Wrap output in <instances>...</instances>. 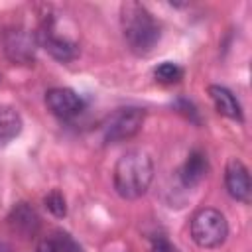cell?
Wrapping results in <instances>:
<instances>
[{
  "instance_id": "obj_1",
  "label": "cell",
  "mask_w": 252,
  "mask_h": 252,
  "mask_svg": "<svg viewBox=\"0 0 252 252\" xmlns=\"http://www.w3.org/2000/svg\"><path fill=\"white\" fill-rule=\"evenodd\" d=\"M122 35L136 55H150L161 37V28L152 12L140 2H124L120 6Z\"/></svg>"
},
{
  "instance_id": "obj_2",
  "label": "cell",
  "mask_w": 252,
  "mask_h": 252,
  "mask_svg": "<svg viewBox=\"0 0 252 252\" xmlns=\"http://www.w3.org/2000/svg\"><path fill=\"white\" fill-rule=\"evenodd\" d=\"M152 179L154 161L142 150H130L124 156H120L112 171L114 189L126 201H134L146 195V191L152 185Z\"/></svg>"
},
{
  "instance_id": "obj_3",
  "label": "cell",
  "mask_w": 252,
  "mask_h": 252,
  "mask_svg": "<svg viewBox=\"0 0 252 252\" xmlns=\"http://www.w3.org/2000/svg\"><path fill=\"white\" fill-rule=\"evenodd\" d=\"M189 230L199 248H219L228 236V222L220 211L205 207L191 217Z\"/></svg>"
},
{
  "instance_id": "obj_4",
  "label": "cell",
  "mask_w": 252,
  "mask_h": 252,
  "mask_svg": "<svg viewBox=\"0 0 252 252\" xmlns=\"http://www.w3.org/2000/svg\"><path fill=\"white\" fill-rule=\"evenodd\" d=\"M37 43L41 47H45L51 57H55L57 61H73L77 55H79V47L77 43L67 37V35H61L57 32V18L55 14L45 8V14H41V22H39V32H37Z\"/></svg>"
},
{
  "instance_id": "obj_5",
  "label": "cell",
  "mask_w": 252,
  "mask_h": 252,
  "mask_svg": "<svg viewBox=\"0 0 252 252\" xmlns=\"http://www.w3.org/2000/svg\"><path fill=\"white\" fill-rule=\"evenodd\" d=\"M144 118H146L144 108H138V106L118 108L104 124V142L116 144V142L130 140L132 136H136L140 132Z\"/></svg>"
},
{
  "instance_id": "obj_6",
  "label": "cell",
  "mask_w": 252,
  "mask_h": 252,
  "mask_svg": "<svg viewBox=\"0 0 252 252\" xmlns=\"http://www.w3.org/2000/svg\"><path fill=\"white\" fill-rule=\"evenodd\" d=\"M37 45V37L24 28H10L2 33V49L14 63L30 65L35 59Z\"/></svg>"
},
{
  "instance_id": "obj_7",
  "label": "cell",
  "mask_w": 252,
  "mask_h": 252,
  "mask_svg": "<svg viewBox=\"0 0 252 252\" xmlns=\"http://www.w3.org/2000/svg\"><path fill=\"white\" fill-rule=\"evenodd\" d=\"M45 104L61 120H71L79 116L85 110V100L81 94H77L73 89L67 87H55L45 93Z\"/></svg>"
},
{
  "instance_id": "obj_8",
  "label": "cell",
  "mask_w": 252,
  "mask_h": 252,
  "mask_svg": "<svg viewBox=\"0 0 252 252\" xmlns=\"http://www.w3.org/2000/svg\"><path fill=\"white\" fill-rule=\"evenodd\" d=\"M224 187L228 191V195L240 203H250L252 199V181H250V173L248 167L238 159V158H230L224 169Z\"/></svg>"
},
{
  "instance_id": "obj_9",
  "label": "cell",
  "mask_w": 252,
  "mask_h": 252,
  "mask_svg": "<svg viewBox=\"0 0 252 252\" xmlns=\"http://www.w3.org/2000/svg\"><path fill=\"white\" fill-rule=\"evenodd\" d=\"M6 220H8L10 228L14 232L22 234V236H33L37 232V228H39V215L28 203L14 205Z\"/></svg>"
},
{
  "instance_id": "obj_10",
  "label": "cell",
  "mask_w": 252,
  "mask_h": 252,
  "mask_svg": "<svg viewBox=\"0 0 252 252\" xmlns=\"http://www.w3.org/2000/svg\"><path fill=\"white\" fill-rule=\"evenodd\" d=\"M209 96L217 108L219 114L234 120V122H244V112H242V106L238 102V98L226 89V87H220V85H209Z\"/></svg>"
},
{
  "instance_id": "obj_11",
  "label": "cell",
  "mask_w": 252,
  "mask_h": 252,
  "mask_svg": "<svg viewBox=\"0 0 252 252\" xmlns=\"http://www.w3.org/2000/svg\"><path fill=\"white\" fill-rule=\"evenodd\" d=\"M209 171V159L203 150H191L187 159L183 161L179 169V179L185 187H193L203 181V177Z\"/></svg>"
},
{
  "instance_id": "obj_12",
  "label": "cell",
  "mask_w": 252,
  "mask_h": 252,
  "mask_svg": "<svg viewBox=\"0 0 252 252\" xmlns=\"http://www.w3.org/2000/svg\"><path fill=\"white\" fill-rule=\"evenodd\" d=\"M35 252H83V248L71 234L57 230V232L49 234L47 238L39 240Z\"/></svg>"
},
{
  "instance_id": "obj_13",
  "label": "cell",
  "mask_w": 252,
  "mask_h": 252,
  "mask_svg": "<svg viewBox=\"0 0 252 252\" xmlns=\"http://www.w3.org/2000/svg\"><path fill=\"white\" fill-rule=\"evenodd\" d=\"M22 132V116L12 106H0V148Z\"/></svg>"
},
{
  "instance_id": "obj_14",
  "label": "cell",
  "mask_w": 252,
  "mask_h": 252,
  "mask_svg": "<svg viewBox=\"0 0 252 252\" xmlns=\"http://www.w3.org/2000/svg\"><path fill=\"white\" fill-rule=\"evenodd\" d=\"M154 77H156V81L161 83V85H173V83L181 81L183 69H181L177 63H173V61H163V63H159V65L154 69Z\"/></svg>"
},
{
  "instance_id": "obj_15",
  "label": "cell",
  "mask_w": 252,
  "mask_h": 252,
  "mask_svg": "<svg viewBox=\"0 0 252 252\" xmlns=\"http://www.w3.org/2000/svg\"><path fill=\"white\" fill-rule=\"evenodd\" d=\"M43 203H45V207H47V211H49L51 215H55V217H59V219L67 215V203H65V197L61 195V191H57V189L49 191V193L45 195Z\"/></svg>"
},
{
  "instance_id": "obj_16",
  "label": "cell",
  "mask_w": 252,
  "mask_h": 252,
  "mask_svg": "<svg viewBox=\"0 0 252 252\" xmlns=\"http://www.w3.org/2000/svg\"><path fill=\"white\" fill-rule=\"evenodd\" d=\"M150 244H152V248H150L152 252H179L177 246H173L171 240H169L163 232L154 234V236L150 238Z\"/></svg>"
},
{
  "instance_id": "obj_17",
  "label": "cell",
  "mask_w": 252,
  "mask_h": 252,
  "mask_svg": "<svg viewBox=\"0 0 252 252\" xmlns=\"http://www.w3.org/2000/svg\"><path fill=\"white\" fill-rule=\"evenodd\" d=\"M177 108H181V112H183V114H187L189 118H193L195 122H199V118H197V110H195V106H193L191 102H187L185 98H181V100H177Z\"/></svg>"
}]
</instances>
